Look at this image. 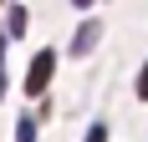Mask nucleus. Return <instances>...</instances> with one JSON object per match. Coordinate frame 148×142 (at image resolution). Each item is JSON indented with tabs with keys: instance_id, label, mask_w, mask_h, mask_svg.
Returning <instances> with one entry per match:
<instances>
[{
	"instance_id": "nucleus-1",
	"label": "nucleus",
	"mask_w": 148,
	"mask_h": 142,
	"mask_svg": "<svg viewBox=\"0 0 148 142\" xmlns=\"http://www.w3.org/2000/svg\"><path fill=\"white\" fill-rule=\"evenodd\" d=\"M51 76H56V56H51V51H41V56L31 61V76H26V91H31V97H41L46 86H51Z\"/></svg>"
},
{
	"instance_id": "nucleus-2",
	"label": "nucleus",
	"mask_w": 148,
	"mask_h": 142,
	"mask_svg": "<svg viewBox=\"0 0 148 142\" xmlns=\"http://www.w3.org/2000/svg\"><path fill=\"white\" fill-rule=\"evenodd\" d=\"M92 41H97V20H87V26L77 30V41H72V51H77V56H82V51H87Z\"/></svg>"
},
{
	"instance_id": "nucleus-3",
	"label": "nucleus",
	"mask_w": 148,
	"mask_h": 142,
	"mask_svg": "<svg viewBox=\"0 0 148 142\" xmlns=\"http://www.w3.org/2000/svg\"><path fill=\"white\" fill-rule=\"evenodd\" d=\"M21 30H26V10H21V5H10V36H21Z\"/></svg>"
},
{
	"instance_id": "nucleus-4",
	"label": "nucleus",
	"mask_w": 148,
	"mask_h": 142,
	"mask_svg": "<svg viewBox=\"0 0 148 142\" xmlns=\"http://www.w3.org/2000/svg\"><path fill=\"white\" fill-rule=\"evenodd\" d=\"M15 137H21V142H36V122H31V117H21V127H15Z\"/></svg>"
},
{
	"instance_id": "nucleus-5",
	"label": "nucleus",
	"mask_w": 148,
	"mask_h": 142,
	"mask_svg": "<svg viewBox=\"0 0 148 142\" xmlns=\"http://www.w3.org/2000/svg\"><path fill=\"white\" fill-rule=\"evenodd\" d=\"M87 142H107V127H102V122H97V127L87 132Z\"/></svg>"
},
{
	"instance_id": "nucleus-6",
	"label": "nucleus",
	"mask_w": 148,
	"mask_h": 142,
	"mask_svg": "<svg viewBox=\"0 0 148 142\" xmlns=\"http://www.w3.org/2000/svg\"><path fill=\"white\" fill-rule=\"evenodd\" d=\"M138 97L148 101V66H143V76H138Z\"/></svg>"
},
{
	"instance_id": "nucleus-7",
	"label": "nucleus",
	"mask_w": 148,
	"mask_h": 142,
	"mask_svg": "<svg viewBox=\"0 0 148 142\" xmlns=\"http://www.w3.org/2000/svg\"><path fill=\"white\" fill-rule=\"evenodd\" d=\"M77 5H92V0H77Z\"/></svg>"
}]
</instances>
